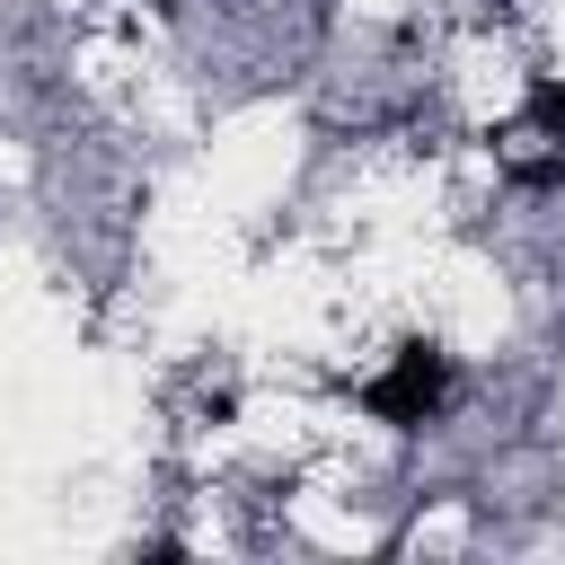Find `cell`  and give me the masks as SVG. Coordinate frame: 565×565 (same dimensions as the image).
<instances>
[{
  "mask_svg": "<svg viewBox=\"0 0 565 565\" xmlns=\"http://www.w3.org/2000/svg\"><path fill=\"white\" fill-rule=\"evenodd\" d=\"M441 397H450V353H441L433 335L397 344V353H388V371H380V380H362V406H371L380 424H397V433L433 424V415H441Z\"/></svg>",
  "mask_w": 565,
  "mask_h": 565,
  "instance_id": "6da1fadb",
  "label": "cell"
}]
</instances>
